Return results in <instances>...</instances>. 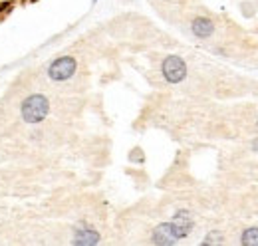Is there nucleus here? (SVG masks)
Masks as SVG:
<instances>
[{
    "label": "nucleus",
    "mask_w": 258,
    "mask_h": 246,
    "mask_svg": "<svg viewBox=\"0 0 258 246\" xmlns=\"http://www.w3.org/2000/svg\"><path fill=\"white\" fill-rule=\"evenodd\" d=\"M195 226V218L189 211L185 209H179L175 215H173V220H171V228H173V234L177 240H183L191 234Z\"/></svg>",
    "instance_id": "obj_4"
},
{
    "label": "nucleus",
    "mask_w": 258,
    "mask_h": 246,
    "mask_svg": "<svg viewBox=\"0 0 258 246\" xmlns=\"http://www.w3.org/2000/svg\"><path fill=\"white\" fill-rule=\"evenodd\" d=\"M252 147H254V149H256V151H258V139H256V141H254V143H252Z\"/></svg>",
    "instance_id": "obj_10"
},
{
    "label": "nucleus",
    "mask_w": 258,
    "mask_h": 246,
    "mask_svg": "<svg viewBox=\"0 0 258 246\" xmlns=\"http://www.w3.org/2000/svg\"><path fill=\"white\" fill-rule=\"evenodd\" d=\"M94 2H97V0H94Z\"/></svg>",
    "instance_id": "obj_11"
},
{
    "label": "nucleus",
    "mask_w": 258,
    "mask_h": 246,
    "mask_svg": "<svg viewBox=\"0 0 258 246\" xmlns=\"http://www.w3.org/2000/svg\"><path fill=\"white\" fill-rule=\"evenodd\" d=\"M221 242H223V234L219 230H211L203 240V244H221Z\"/></svg>",
    "instance_id": "obj_9"
},
{
    "label": "nucleus",
    "mask_w": 258,
    "mask_h": 246,
    "mask_svg": "<svg viewBox=\"0 0 258 246\" xmlns=\"http://www.w3.org/2000/svg\"><path fill=\"white\" fill-rule=\"evenodd\" d=\"M191 32H193L197 38L205 40V38H209V36L215 32V24H213L211 18H207V16H199V18H195L193 22H191Z\"/></svg>",
    "instance_id": "obj_7"
},
{
    "label": "nucleus",
    "mask_w": 258,
    "mask_h": 246,
    "mask_svg": "<svg viewBox=\"0 0 258 246\" xmlns=\"http://www.w3.org/2000/svg\"><path fill=\"white\" fill-rule=\"evenodd\" d=\"M74 244H82V246H92L99 242V232L96 228L88 226V224H80L74 232V238H72Z\"/></svg>",
    "instance_id": "obj_5"
},
{
    "label": "nucleus",
    "mask_w": 258,
    "mask_h": 246,
    "mask_svg": "<svg viewBox=\"0 0 258 246\" xmlns=\"http://www.w3.org/2000/svg\"><path fill=\"white\" fill-rule=\"evenodd\" d=\"M161 74L169 84H181L187 78V64L179 56H167L161 64Z\"/></svg>",
    "instance_id": "obj_3"
},
{
    "label": "nucleus",
    "mask_w": 258,
    "mask_h": 246,
    "mask_svg": "<svg viewBox=\"0 0 258 246\" xmlns=\"http://www.w3.org/2000/svg\"><path fill=\"white\" fill-rule=\"evenodd\" d=\"M78 70V61L74 56H60L50 61L48 66V78L52 82H68Z\"/></svg>",
    "instance_id": "obj_2"
},
{
    "label": "nucleus",
    "mask_w": 258,
    "mask_h": 246,
    "mask_svg": "<svg viewBox=\"0 0 258 246\" xmlns=\"http://www.w3.org/2000/svg\"><path fill=\"white\" fill-rule=\"evenodd\" d=\"M240 242L246 246H258V228H246L242 232Z\"/></svg>",
    "instance_id": "obj_8"
},
{
    "label": "nucleus",
    "mask_w": 258,
    "mask_h": 246,
    "mask_svg": "<svg viewBox=\"0 0 258 246\" xmlns=\"http://www.w3.org/2000/svg\"><path fill=\"white\" fill-rule=\"evenodd\" d=\"M50 113V99L44 93H32L20 103V117L28 125L42 123Z\"/></svg>",
    "instance_id": "obj_1"
},
{
    "label": "nucleus",
    "mask_w": 258,
    "mask_h": 246,
    "mask_svg": "<svg viewBox=\"0 0 258 246\" xmlns=\"http://www.w3.org/2000/svg\"><path fill=\"white\" fill-rule=\"evenodd\" d=\"M151 242L153 244H175V242H179L173 234L171 222H161L159 226H155V230L151 234Z\"/></svg>",
    "instance_id": "obj_6"
}]
</instances>
